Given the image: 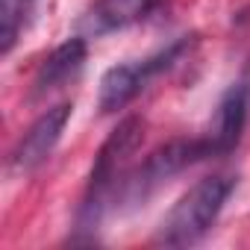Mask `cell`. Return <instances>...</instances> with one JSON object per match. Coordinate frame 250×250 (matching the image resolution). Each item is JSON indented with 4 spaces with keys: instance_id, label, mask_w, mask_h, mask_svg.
I'll use <instances>...</instances> for the list:
<instances>
[{
    "instance_id": "obj_1",
    "label": "cell",
    "mask_w": 250,
    "mask_h": 250,
    "mask_svg": "<svg viewBox=\"0 0 250 250\" xmlns=\"http://www.w3.org/2000/svg\"><path fill=\"white\" fill-rule=\"evenodd\" d=\"M142 139H145V121L139 115L124 118L109 133L85 186V197L80 206V229H97L103 215L115 206L124 177H127V162L139 150Z\"/></svg>"
},
{
    "instance_id": "obj_2",
    "label": "cell",
    "mask_w": 250,
    "mask_h": 250,
    "mask_svg": "<svg viewBox=\"0 0 250 250\" xmlns=\"http://www.w3.org/2000/svg\"><path fill=\"white\" fill-rule=\"evenodd\" d=\"M235 188V177L232 174H209L203 180H197L174 206L171 212L162 218L159 232H156V244L162 247H188L197 244L212 224L218 221L224 203L229 200Z\"/></svg>"
},
{
    "instance_id": "obj_3",
    "label": "cell",
    "mask_w": 250,
    "mask_h": 250,
    "mask_svg": "<svg viewBox=\"0 0 250 250\" xmlns=\"http://www.w3.org/2000/svg\"><path fill=\"white\" fill-rule=\"evenodd\" d=\"M212 156L215 153H212L209 139H174V142L156 147L136 171H127L115 203H142L162 183H168L180 171H186L203 159H212Z\"/></svg>"
},
{
    "instance_id": "obj_4",
    "label": "cell",
    "mask_w": 250,
    "mask_h": 250,
    "mask_svg": "<svg viewBox=\"0 0 250 250\" xmlns=\"http://www.w3.org/2000/svg\"><path fill=\"white\" fill-rule=\"evenodd\" d=\"M188 47H191V39L186 36V39L174 42L171 47H165V50H159V53H153V56H147V59L112 65V68L103 74V80H100V91H97V106H100V112L109 115V112H118V109H124L127 103H133V100L147 88V83H150L156 74L168 71L174 62H180V56H183Z\"/></svg>"
},
{
    "instance_id": "obj_5",
    "label": "cell",
    "mask_w": 250,
    "mask_h": 250,
    "mask_svg": "<svg viewBox=\"0 0 250 250\" xmlns=\"http://www.w3.org/2000/svg\"><path fill=\"white\" fill-rule=\"evenodd\" d=\"M71 109H74L71 103H56L33 121V127L18 139V145L9 153V171L12 174H21V177L33 174L36 168H42L50 159L53 147L59 145L62 133L68 127Z\"/></svg>"
},
{
    "instance_id": "obj_6",
    "label": "cell",
    "mask_w": 250,
    "mask_h": 250,
    "mask_svg": "<svg viewBox=\"0 0 250 250\" xmlns=\"http://www.w3.org/2000/svg\"><path fill=\"white\" fill-rule=\"evenodd\" d=\"M244 121H247V85L244 83H232L224 91L221 103H218L215 127L206 136L215 156H227V153L235 150V145L241 139V130H244Z\"/></svg>"
},
{
    "instance_id": "obj_7",
    "label": "cell",
    "mask_w": 250,
    "mask_h": 250,
    "mask_svg": "<svg viewBox=\"0 0 250 250\" xmlns=\"http://www.w3.org/2000/svg\"><path fill=\"white\" fill-rule=\"evenodd\" d=\"M85 65V39L74 36L68 42H62L36 71L33 80V97H42L59 85H65L68 80H74Z\"/></svg>"
},
{
    "instance_id": "obj_8",
    "label": "cell",
    "mask_w": 250,
    "mask_h": 250,
    "mask_svg": "<svg viewBox=\"0 0 250 250\" xmlns=\"http://www.w3.org/2000/svg\"><path fill=\"white\" fill-rule=\"evenodd\" d=\"M156 3L159 0H97L83 18V30L88 36H106V33L124 30L142 21L145 15H150Z\"/></svg>"
},
{
    "instance_id": "obj_9",
    "label": "cell",
    "mask_w": 250,
    "mask_h": 250,
    "mask_svg": "<svg viewBox=\"0 0 250 250\" xmlns=\"http://www.w3.org/2000/svg\"><path fill=\"white\" fill-rule=\"evenodd\" d=\"M39 0H0V53H9L21 30L30 24Z\"/></svg>"
}]
</instances>
